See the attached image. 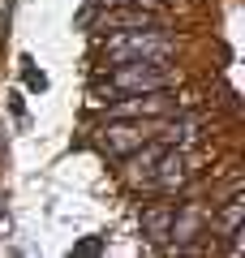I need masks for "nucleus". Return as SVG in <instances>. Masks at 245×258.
Masks as SVG:
<instances>
[{
	"instance_id": "1",
	"label": "nucleus",
	"mask_w": 245,
	"mask_h": 258,
	"mask_svg": "<svg viewBox=\"0 0 245 258\" xmlns=\"http://www.w3.org/2000/svg\"><path fill=\"white\" fill-rule=\"evenodd\" d=\"M108 86L116 95H146V91H172L176 69L168 60H120L112 64Z\"/></svg>"
},
{
	"instance_id": "3",
	"label": "nucleus",
	"mask_w": 245,
	"mask_h": 258,
	"mask_svg": "<svg viewBox=\"0 0 245 258\" xmlns=\"http://www.w3.org/2000/svg\"><path fill=\"white\" fill-rule=\"evenodd\" d=\"M151 138H155L151 125H142V120H134V116H112L108 125L99 129V151L112 155V159H125L129 151H138L142 142H151Z\"/></svg>"
},
{
	"instance_id": "10",
	"label": "nucleus",
	"mask_w": 245,
	"mask_h": 258,
	"mask_svg": "<svg viewBox=\"0 0 245 258\" xmlns=\"http://www.w3.org/2000/svg\"><path fill=\"white\" fill-rule=\"evenodd\" d=\"M22 64H26V86H30V91H47V78L35 74V69H30V60H22Z\"/></svg>"
},
{
	"instance_id": "6",
	"label": "nucleus",
	"mask_w": 245,
	"mask_h": 258,
	"mask_svg": "<svg viewBox=\"0 0 245 258\" xmlns=\"http://www.w3.org/2000/svg\"><path fill=\"white\" fill-rule=\"evenodd\" d=\"M138 26H163L159 13L151 9V0H129V9H116V13L99 18V30H138Z\"/></svg>"
},
{
	"instance_id": "5",
	"label": "nucleus",
	"mask_w": 245,
	"mask_h": 258,
	"mask_svg": "<svg viewBox=\"0 0 245 258\" xmlns=\"http://www.w3.org/2000/svg\"><path fill=\"white\" fill-rule=\"evenodd\" d=\"M112 116H134V120H142V116H172L176 112V99L168 91H146V95H125V99H112Z\"/></svg>"
},
{
	"instance_id": "7",
	"label": "nucleus",
	"mask_w": 245,
	"mask_h": 258,
	"mask_svg": "<svg viewBox=\"0 0 245 258\" xmlns=\"http://www.w3.org/2000/svg\"><path fill=\"white\" fill-rule=\"evenodd\" d=\"M172 220H176V203H155L142 211V232L159 245V241L172 237Z\"/></svg>"
},
{
	"instance_id": "4",
	"label": "nucleus",
	"mask_w": 245,
	"mask_h": 258,
	"mask_svg": "<svg viewBox=\"0 0 245 258\" xmlns=\"http://www.w3.org/2000/svg\"><path fill=\"white\" fill-rule=\"evenodd\" d=\"M185 181H190V159H185V151L163 147V151H159V159L151 164V176H146V185H151V189H159V194H176Z\"/></svg>"
},
{
	"instance_id": "2",
	"label": "nucleus",
	"mask_w": 245,
	"mask_h": 258,
	"mask_svg": "<svg viewBox=\"0 0 245 258\" xmlns=\"http://www.w3.org/2000/svg\"><path fill=\"white\" fill-rule=\"evenodd\" d=\"M103 56L112 64L120 60H168L172 56V39L163 35V26H138V30H116L103 43Z\"/></svg>"
},
{
	"instance_id": "8",
	"label": "nucleus",
	"mask_w": 245,
	"mask_h": 258,
	"mask_svg": "<svg viewBox=\"0 0 245 258\" xmlns=\"http://www.w3.org/2000/svg\"><path fill=\"white\" fill-rule=\"evenodd\" d=\"M241 215H245V203H241V198H232V203H228V211L219 215V228H224L228 237H236V228H241Z\"/></svg>"
},
{
	"instance_id": "9",
	"label": "nucleus",
	"mask_w": 245,
	"mask_h": 258,
	"mask_svg": "<svg viewBox=\"0 0 245 258\" xmlns=\"http://www.w3.org/2000/svg\"><path fill=\"white\" fill-rule=\"evenodd\" d=\"M99 249H103V237H86L73 245V254H99Z\"/></svg>"
}]
</instances>
